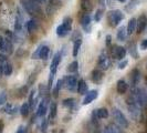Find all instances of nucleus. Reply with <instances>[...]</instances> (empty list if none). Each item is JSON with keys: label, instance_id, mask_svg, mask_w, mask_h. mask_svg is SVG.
Masks as SVG:
<instances>
[{"label": "nucleus", "instance_id": "nucleus-44", "mask_svg": "<svg viewBox=\"0 0 147 133\" xmlns=\"http://www.w3.org/2000/svg\"><path fill=\"white\" fill-rule=\"evenodd\" d=\"M127 64H128V61H127V60H123L122 62H119V63H118V69H121V70H122V69H124Z\"/></svg>", "mask_w": 147, "mask_h": 133}, {"label": "nucleus", "instance_id": "nucleus-42", "mask_svg": "<svg viewBox=\"0 0 147 133\" xmlns=\"http://www.w3.org/2000/svg\"><path fill=\"white\" fill-rule=\"evenodd\" d=\"M137 2H138V0H132V1L129 2V5L126 7V10H131V9H133L134 7H136Z\"/></svg>", "mask_w": 147, "mask_h": 133}, {"label": "nucleus", "instance_id": "nucleus-47", "mask_svg": "<svg viewBox=\"0 0 147 133\" xmlns=\"http://www.w3.org/2000/svg\"><path fill=\"white\" fill-rule=\"evenodd\" d=\"M140 48H142L143 50H145V49H147V39H145V40H143V41L140 42Z\"/></svg>", "mask_w": 147, "mask_h": 133}, {"label": "nucleus", "instance_id": "nucleus-37", "mask_svg": "<svg viewBox=\"0 0 147 133\" xmlns=\"http://www.w3.org/2000/svg\"><path fill=\"white\" fill-rule=\"evenodd\" d=\"M129 53H131V56H132L133 58H137L138 57V52H137V49H136V44L133 43L131 45V49H129Z\"/></svg>", "mask_w": 147, "mask_h": 133}, {"label": "nucleus", "instance_id": "nucleus-24", "mask_svg": "<svg viewBox=\"0 0 147 133\" xmlns=\"http://www.w3.org/2000/svg\"><path fill=\"white\" fill-rule=\"evenodd\" d=\"M95 115L96 118L100 119V120L106 119L109 118V111H107V109H105V108H100V109H97L95 111Z\"/></svg>", "mask_w": 147, "mask_h": 133}, {"label": "nucleus", "instance_id": "nucleus-5", "mask_svg": "<svg viewBox=\"0 0 147 133\" xmlns=\"http://www.w3.org/2000/svg\"><path fill=\"white\" fill-rule=\"evenodd\" d=\"M123 19H124V15L118 9L112 10L107 14V21L110 22V26H112V27H116Z\"/></svg>", "mask_w": 147, "mask_h": 133}, {"label": "nucleus", "instance_id": "nucleus-40", "mask_svg": "<svg viewBox=\"0 0 147 133\" xmlns=\"http://www.w3.org/2000/svg\"><path fill=\"white\" fill-rule=\"evenodd\" d=\"M0 51L6 52V38L0 36Z\"/></svg>", "mask_w": 147, "mask_h": 133}, {"label": "nucleus", "instance_id": "nucleus-36", "mask_svg": "<svg viewBox=\"0 0 147 133\" xmlns=\"http://www.w3.org/2000/svg\"><path fill=\"white\" fill-rule=\"evenodd\" d=\"M78 69H79V63H78V61L71 62V63L69 64V66H67V71H69V72H76Z\"/></svg>", "mask_w": 147, "mask_h": 133}, {"label": "nucleus", "instance_id": "nucleus-23", "mask_svg": "<svg viewBox=\"0 0 147 133\" xmlns=\"http://www.w3.org/2000/svg\"><path fill=\"white\" fill-rule=\"evenodd\" d=\"M49 54H50V48L48 45H41L40 53H39V58L42 60H47L49 58Z\"/></svg>", "mask_w": 147, "mask_h": 133}, {"label": "nucleus", "instance_id": "nucleus-26", "mask_svg": "<svg viewBox=\"0 0 147 133\" xmlns=\"http://www.w3.org/2000/svg\"><path fill=\"white\" fill-rule=\"evenodd\" d=\"M81 45H82V38H79V39H76V40L74 41V43H73V52H72L73 57H76V56L79 54V51H80V48H81Z\"/></svg>", "mask_w": 147, "mask_h": 133}, {"label": "nucleus", "instance_id": "nucleus-6", "mask_svg": "<svg viewBox=\"0 0 147 133\" xmlns=\"http://www.w3.org/2000/svg\"><path fill=\"white\" fill-rule=\"evenodd\" d=\"M112 114H113L114 120H115V121H116V122H117L118 124L122 126V128H124V129L128 128V126H129L128 120L126 119V117L123 114V112H122V111L116 109V108H114L113 111H112Z\"/></svg>", "mask_w": 147, "mask_h": 133}, {"label": "nucleus", "instance_id": "nucleus-50", "mask_svg": "<svg viewBox=\"0 0 147 133\" xmlns=\"http://www.w3.org/2000/svg\"><path fill=\"white\" fill-rule=\"evenodd\" d=\"M1 74H3V63L2 62H0V75Z\"/></svg>", "mask_w": 147, "mask_h": 133}, {"label": "nucleus", "instance_id": "nucleus-17", "mask_svg": "<svg viewBox=\"0 0 147 133\" xmlns=\"http://www.w3.org/2000/svg\"><path fill=\"white\" fill-rule=\"evenodd\" d=\"M131 80H132V87L133 88H136L137 84L140 81V71L138 69H134L132 71V78H131Z\"/></svg>", "mask_w": 147, "mask_h": 133}, {"label": "nucleus", "instance_id": "nucleus-12", "mask_svg": "<svg viewBox=\"0 0 147 133\" xmlns=\"http://www.w3.org/2000/svg\"><path fill=\"white\" fill-rule=\"evenodd\" d=\"M91 23H92V17L90 14H85L81 18V26L85 30V32H90L91 30Z\"/></svg>", "mask_w": 147, "mask_h": 133}, {"label": "nucleus", "instance_id": "nucleus-32", "mask_svg": "<svg viewBox=\"0 0 147 133\" xmlns=\"http://www.w3.org/2000/svg\"><path fill=\"white\" fill-rule=\"evenodd\" d=\"M13 52V43H12V40L6 38V53L8 54H11Z\"/></svg>", "mask_w": 147, "mask_h": 133}, {"label": "nucleus", "instance_id": "nucleus-20", "mask_svg": "<svg viewBox=\"0 0 147 133\" xmlns=\"http://www.w3.org/2000/svg\"><path fill=\"white\" fill-rule=\"evenodd\" d=\"M116 90H117V92L119 93V94H124V93H126V91L128 90V84L126 83L125 80L121 79V80H118L117 81Z\"/></svg>", "mask_w": 147, "mask_h": 133}, {"label": "nucleus", "instance_id": "nucleus-30", "mask_svg": "<svg viewBox=\"0 0 147 133\" xmlns=\"http://www.w3.org/2000/svg\"><path fill=\"white\" fill-rule=\"evenodd\" d=\"M49 90H50V88L48 86H45V84H39V93H40V96H42V98L48 96Z\"/></svg>", "mask_w": 147, "mask_h": 133}, {"label": "nucleus", "instance_id": "nucleus-1", "mask_svg": "<svg viewBox=\"0 0 147 133\" xmlns=\"http://www.w3.org/2000/svg\"><path fill=\"white\" fill-rule=\"evenodd\" d=\"M23 10L31 16H39L42 14L40 3L37 0H21Z\"/></svg>", "mask_w": 147, "mask_h": 133}, {"label": "nucleus", "instance_id": "nucleus-7", "mask_svg": "<svg viewBox=\"0 0 147 133\" xmlns=\"http://www.w3.org/2000/svg\"><path fill=\"white\" fill-rule=\"evenodd\" d=\"M23 16L20 9H17V15H16V20H15V33L18 35H21L22 33V28H23Z\"/></svg>", "mask_w": 147, "mask_h": 133}, {"label": "nucleus", "instance_id": "nucleus-41", "mask_svg": "<svg viewBox=\"0 0 147 133\" xmlns=\"http://www.w3.org/2000/svg\"><path fill=\"white\" fill-rule=\"evenodd\" d=\"M6 102H7V93L3 91V92L0 94V105L5 104Z\"/></svg>", "mask_w": 147, "mask_h": 133}, {"label": "nucleus", "instance_id": "nucleus-11", "mask_svg": "<svg viewBox=\"0 0 147 133\" xmlns=\"http://www.w3.org/2000/svg\"><path fill=\"white\" fill-rule=\"evenodd\" d=\"M61 58H62V54L61 52H57L52 59L51 66H50V72L53 74L57 73V70H58V66L60 64V61H61Z\"/></svg>", "mask_w": 147, "mask_h": 133}, {"label": "nucleus", "instance_id": "nucleus-53", "mask_svg": "<svg viewBox=\"0 0 147 133\" xmlns=\"http://www.w3.org/2000/svg\"><path fill=\"white\" fill-rule=\"evenodd\" d=\"M2 128H3V126H2V124H0V133L2 132Z\"/></svg>", "mask_w": 147, "mask_h": 133}, {"label": "nucleus", "instance_id": "nucleus-10", "mask_svg": "<svg viewBox=\"0 0 147 133\" xmlns=\"http://www.w3.org/2000/svg\"><path fill=\"white\" fill-rule=\"evenodd\" d=\"M63 82L66 89L70 91H74L78 87V79L74 75H67L65 79H63Z\"/></svg>", "mask_w": 147, "mask_h": 133}, {"label": "nucleus", "instance_id": "nucleus-51", "mask_svg": "<svg viewBox=\"0 0 147 133\" xmlns=\"http://www.w3.org/2000/svg\"><path fill=\"white\" fill-rule=\"evenodd\" d=\"M37 1L39 2V3H45L48 0H37Z\"/></svg>", "mask_w": 147, "mask_h": 133}, {"label": "nucleus", "instance_id": "nucleus-16", "mask_svg": "<svg viewBox=\"0 0 147 133\" xmlns=\"http://www.w3.org/2000/svg\"><path fill=\"white\" fill-rule=\"evenodd\" d=\"M136 28H137V19H136V18H132V19H129L128 24H127V27H126L127 35H128V36L133 35V33L136 31Z\"/></svg>", "mask_w": 147, "mask_h": 133}, {"label": "nucleus", "instance_id": "nucleus-48", "mask_svg": "<svg viewBox=\"0 0 147 133\" xmlns=\"http://www.w3.org/2000/svg\"><path fill=\"white\" fill-rule=\"evenodd\" d=\"M6 61H7V57H6V56H5L3 53H1V54H0V62L5 63Z\"/></svg>", "mask_w": 147, "mask_h": 133}, {"label": "nucleus", "instance_id": "nucleus-49", "mask_svg": "<svg viewBox=\"0 0 147 133\" xmlns=\"http://www.w3.org/2000/svg\"><path fill=\"white\" fill-rule=\"evenodd\" d=\"M111 42H112V37H111L110 35H107L106 36V45H110Z\"/></svg>", "mask_w": 147, "mask_h": 133}, {"label": "nucleus", "instance_id": "nucleus-52", "mask_svg": "<svg viewBox=\"0 0 147 133\" xmlns=\"http://www.w3.org/2000/svg\"><path fill=\"white\" fill-rule=\"evenodd\" d=\"M103 133H110V131H109V128H107V126H106V128H105V129H104Z\"/></svg>", "mask_w": 147, "mask_h": 133}, {"label": "nucleus", "instance_id": "nucleus-55", "mask_svg": "<svg viewBox=\"0 0 147 133\" xmlns=\"http://www.w3.org/2000/svg\"><path fill=\"white\" fill-rule=\"evenodd\" d=\"M146 68H147V63H146Z\"/></svg>", "mask_w": 147, "mask_h": 133}, {"label": "nucleus", "instance_id": "nucleus-54", "mask_svg": "<svg viewBox=\"0 0 147 133\" xmlns=\"http://www.w3.org/2000/svg\"><path fill=\"white\" fill-rule=\"evenodd\" d=\"M117 1H118V2H122V3H124L126 0H117Z\"/></svg>", "mask_w": 147, "mask_h": 133}, {"label": "nucleus", "instance_id": "nucleus-2", "mask_svg": "<svg viewBox=\"0 0 147 133\" xmlns=\"http://www.w3.org/2000/svg\"><path fill=\"white\" fill-rule=\"evenodd\" d=\"M126 102H127V108H128V112H129L131 117L133 119H135V120H137L140 115V107L136 102L135 98L131 96L129 98H127Z\"/></svg>", "mask_w": 147, "mask_h": 133}, {"label": "nucleus", "instance_id": "nucleus-19", "mask_svg": "<svg viewBox=\"0 0 147 133\" xmlns=\"http://www.w3.org/2000/svg\"><path fill=\"white\" fill-rule=\"evenodd\" d=\"M76 90H78V93L81 94V96H84L88 93V84L85 80L81 79L80 81L78 82V87H76Z\"/></svg>", "mask_w": 147, "mask_h": 133}, {"label": "nucleus", "instance_id": "nucleus-34", "mask_svg": "<svg viewBox=\"0 0 147 133\" xmlns=\"http://www.w3.org/2000/svg\"><path fill=\"white\" fill-rule=\"evenodd\" d=\"M57 111H58L57 103H55V102H52L51 105H50V118L54 119L57 117Z\"/></svg>", "mask_w": 147, "mask_h": 133}, {"label": "nucleus", "instance_id": "nucleus-25", "mask_svg": "<svg viewBox=\"0 0 147 133\" xmlns=\"http://www.w3.org/2000/svg\"><path fill=\"white\" fill-rule=\"evenodd\" d=\"M102 79H103V73L100 70L95 69V70L92 71V80H93V82L98 83V82H101Z\"/></svg>", "mask_w": 147, "mask_h": 133}, {"label": "nucleus", "instance_id": "nucleus-4", "mask_svg": "<svg viewBox=\"0 0 147 133\" xmlns=\"http://www.w3.org/2000/svg\"><path fill=\"white\" fill-rule=\"evenodd\" d=\"M132 96L135 98L136 102L140 108H144L147 105V92L142 88H133Z\"/></svg>", "mask_w": 147, "mask_h": 133}, {"label": "nucleus", "instance_id": "nucleus-8", "mask_svg": "<svg viewBox=\"0 0 147 133\" xmlns=\"http://www.w3.org/2000/svg\"><path fill=\"white\" fill-rule=\"evenodd\" d=\"M126 53H127V50H126L124 47H121V45H114V48L112 50L113 57L117 60L124 59L126 57Z\"/></svg>", "mask_w": 147, "mask_h": 133}, {"label": "nucleus", "instance_id": "nucleus-9", "mask_svg": "<svg viewBox=\"0 0 147 133\" xmlns=\"http://www.w3.org/2000/svg\"><path fill=\"white\" fill-rule=\"evenodd\" d=\"M97 64L100 66V69L102 70H107L111 66V60L110 58L107 57L106 53H101L100 57H98V61H97Z\"/></svg>", "mask_w": 147, "mask_h": 133}, {"label": "nucleus", "instance_id": "nucleus-31", "mask_svg": "<svg viewBox=\"0 0 147 133\" xmlns=\"http://www.w3.org/2000/svg\"><path fill=\"white\" fill-rule=\"evenodd\" d=\"M20 114H21L23 118H26V117H28V114H29V111H30V107H29V103H23L20 107Z\"/></svg>", "mask_w": 147, "mask_h": 133}, {"label": "nucleus", "instance_id": "nucleus-38", "mask_svg": "<svg viewBox=\"0 0 147 133\" xmlns=\"http://www.w3.org/2000/svg\"><path fill=\"white\" fill-rule=\"evenodd\" d=\"M34 93H36L34 90H32V91L30 92V96H29V107L30 108H34Z\"/></svg>", "mask_w": 147, "mask_h": 133}, {"label": "nucleus", "instance_id": "nucleus-43", "mask_svg": "<svg viewBox=\"0 0 147 133\" xmlns=\"http://www.w3.org/2000/svg\"><path fill=\"white\" fill-rule=\"evenodd\" d=\"M48 123H49L48 119H43L42 124H41V131H42V132H44V131L47 130V128H48Z\"/></svg>", "mask_w": 147, "mask_h": 133}, {"label": "nucleus", "instance_id": "nucleus-35", "mask_svg": "<svg viewBox=\"0 0 147 133\" xmlns=\"http://www.w3.org/2000/svg\"><path fill=\"white\" fill-rule=\"evenodd\" d=\"M107 128H109L110 133H123L122 129L116 126V124H110V126H107Z\"/></svg>", "mask_w": 147, "mask_h": 133}, {"label": "nucleus", "instance_id": "nucleus-28", "mask_svg": "<svg viewBox=\"0 0 147 133\" xmlns=\"http://www.w3.org/2000/svg\"><path fill=\"white\" fill-rule=\"evenodd\" d=\"M2 111H3L5 113H8V114H15L16 112L18 111V108H17V107H13L12 104L8 103V104H6V107L2 109Z\"/></svg>", "mask_w": 147, "mask_h": 133}, {"label": "nucleus", "instance_id": "nucleus-33", "mask_svg": "<svg viewBox=\"0 0 147 133\" xmlns=\"http://www.w3.org/2000/svg\"><path fill=\"white\" fill-rule=\"evenodd\" d=\"M63 107H65L67 109H72L74 105H75V100H74L73 98H69V99H65V100H63Z\"/></svg>", "mask_w": 147, "mask_h": 133}, {"label": "nucleus", "instance_id": "nucleus-15", "mask_svg": "<svg viewBox=\"0 0 147 133\" xmlns=\"http://www.w3.org/2000/svg\"><path fill=\"white\" fill-rule=\"evenodd\" d=\"M96 98H97V91L96 90H91V91H88V93L85 94V98L83 100V104L84 105L90 104L91 102H93Z\"/></svg>", "mask_w": 147, "mask_h": 133}, {"label": "nucleus", "instance_id": "nucleus-18", "mask_svg": "<svg viewBox=\"0 0 147 133\" xmlns=\"http://www.w3.org/2000/svg\"><path fill=\"white\" fill-rule=\"evenodd\" d=\"M80 6L81 9L84 12H91L92 9H93V3H92V0H80Z\"/></svg>", "mask_w": 147, "mask_h": 133}, {"label": "nucleus", "instance_id": "nucleus-27", "mask_svg": "<svg viewBox=\"0 0 147 133\" xmlns=\"http://www.w3.org/2000/svg\"><path fill=\"white\" fill-rule=\"evenodd\" d=\"M12 71H13L12 64L6 61V62L3 63V74H5V75H7V77H9V75H11V74H12Z\"/></svg>", "mask_w": 147, "mask_h": 133}, {"label": "nucleus", "instance_id": "nucleus-39", "mask_svg": "<svg viewBox=\"0 0 147 133\" xmlns=\"http://www.w3.org/2000/svg\"><path fill=\"white\" fill-rule=\"evenodd\" d=\"M102 17H103V10H102V9L96 10V14H95V16H94V20H95L96 22L101 21Z\"/></svg>", "mask_w": 147, "mask_h": 133}, {"label": "nucleus", "instance_id": "nucleus-14", "mask_svg": "<svg viewBox=\"0 0 147 133\" xmlns=\"http://www.w3.org/2000/svg\"><path fill=\"white\" fill-rule=\"evenodd\" d=\"M146 28H147V17L145 15L140 16V18L137 19V28H136L137 33H142Z\"/></svg>", "mask_w": 147, "mask_h": 133}, {"label": "nucleus", "instance_id": "nucleus-21", "mask_svg": "<svg viewBox=\"0 0 147 133\" xmlns=\"http://www.w3.org/2000/svg\"><path fill=\"white\" fill-rule=\"evenodd\" d=\"M39 27V22L37 19H30L29 21L26 23V28L28 30V32H33L36 31Z\"/></svg>", "mask_w": 147, "mask_h": 133}, {"label": "nucleus", "instance_id": "nucleus-13", "mask_svg": "<svg viewBox=\"0 0 147 133\" xmlns=\"http://www.w3.org/2000/svg\"><path fill=\"white\" fill-rule=\"evenodd\" d=\"M47 103H48V96L43 98L42 102H40V104H39L38 110H37V117H39V118H43L44 115L47 114V111H48Z\"/></svg>", "mask_w": 147, "mask_h": 133}, {"label": "nucleus", "instance_id": "nucleus-45", "mask_svg": "<svg viewBox=\"0 0 147 133\" xmlns=\"http://www.w3.org/2000/svg\"><path fill=\"white\" fill-rule=\"evenodd\" d=\"M40 49H41V45H39V47H38V49L36 50V52H33V54H32V59H38V58H39Z\"/></svg>", "mask_w": 147, "mask_h": 133}, {"label": "nucleus", "instance_id": "nucleus-22", "mask_svg": "<svg viewBox=\"0 0 147 133\" xmlns=\"http://www.w3.org/2000/svg\"><path fill=\"white\" fill-rule=\"evenodd\" d=\"M127 30H126V27H119L117 30V35H116V38H117L118 41H125L126 37H127Z\"/></svg>", "mask_w": 147, "mask_h": 133}, {"label": "nucleus", "instance_id": "nucleus-29", "mask_svg": "<svg viewBox=\"0 0 147 133\" xmlns=\"http://www.w3.org/2000/svg\"><path fill=\"white\" fill-rule=\"evenodd\" d=\"M63 84H64V82H63V80H62V79H60V80H58V82H57V84H55V88H54V90H53V96H54V98H58V96H59L60 90L62 89V87H63Z\"/></svg>", "mask_w": 147, "mask_h": 133}, {"label": "nucleus", "instance_id": "nucleus-3", "mask_svg": "<svg viewBox=\"0 0 147 133\" xmlns=\"http://www.w3.org/2000/svg\"><path fill=\"white\" fill-rule=\"evenodd\" d=\"M71 28H72V18L71 17H65L63 19V22L58 26L57 28V35L59 37L63 38L69 35V32L71 31Z\"/></svg>", "mask_w": 147, "mask_h": 133}, {"label": "nucleus", "instance_id": "nucleus-46", "mask_svg": "<svg viewBox=\"0 0 147 133\" xmlns=\"http://www.w3.org/2000/svg\"><path fill=\"white\" fill-rule=\"evenodd\" d=\"M17 133H27V128H24L23 126H20L19 129H18V131H17Z\"/></svg>", "mask_w": 147, "mask_h": 133}]
</instances>
